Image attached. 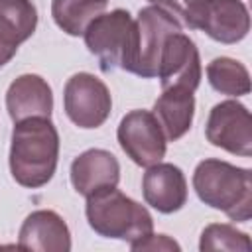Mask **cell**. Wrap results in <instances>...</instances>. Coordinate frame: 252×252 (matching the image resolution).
<instances>
[{
    "instance_id": "obj_13",
    "label": "cell",
    "mask_w": 252,
    "mask_h": 252,
    "mask_svg": "<svg viewBox=\"0 0 252 252\" xmlns=\"http://www.w3.org/2000/svg\"><path fill=\"white\" fill-rule=\"evenodd\" d=\"M6 110L12 122L41 116L49 118L53 110V93L39 75L26 73L14 79L6 91Z\"/></svg>"
},
{
    "instance_id": "obj_17",
    "label": "cell",
    "mask_w": 252,
    "mask_h": 252,
    "mask_svg": "<svg viewBox=\"0 0 252 252\" xmlns=\"http://www.w3.org/2000/svg\"><path fill=\"white\" fill-rule=\"evenodd\" d=\"M108 0H51V16L67 35H83L93 18L104 12Z\"/></svg>"
},
{
    "instance_id": "obj_4",
    "label": "cell",
    "mask_w": 252,
    "mask_h": 252,
    "mask_svg": "<svg viewBox=\"0 0 252 252\" xmlns=\"http://www.w3.org/2000/svg\"><path fill=\"white\" fill-rule=\"evenodd\" d=\"M87 49L98 59L102 73L116 69L132 73L136 49V20L128 10L102 12L89 22L83 32Z\"/></svg>"
},
{
    "instance_id": "obj_7",
    "label": "cell",
    "mask_w": 252,
    "mask_h": 252,
    "mask_svg": "<svg viewBox=\"0 0 252 252\" xmlns=\"http://www.w3.org/2000/svg\"><path fill=\"white\" fill-rule=\"evenodd\" d=\"M122 152L140 167H150L165 156L167 140L150 110H130L116 130Z\"/></svg>"
},
{
    "instance_id": "obj_14",
    "label": "cell",
    "mask_w": 252,
    "mask_h": 252,
    "mask_svg": "<svg viewBox=\"0 0 252 252\" xmlns=\"http://www.w3.org/2000/svg\"><path fill=\"white\" fill-rule=\"evenodd\" d=\"M69 175L73 189L87 197L102 187H116L120 181V163L110 152L91 148L73 159Z\"/></svg>"
},
{
    "instance_id": "obj_19",
    "label": "cell",
    "mask_w": 252,
    "mask_h": 252,
    "mask_svg": "<svg viewBox=\"0 0 252 252\" xmlns=\"http://www.w3.org/2000/svg\"><path fill=\"white\" fill-rule=\"evenodd\" d=\"M201 252L211 250H230V252H250L252 242L246 232L236 230L232 224L224 222H213L203 228L201 240H199Z\"/></svg>"
},
{
    "instance_id": "obj_21",
    "label": "cell",
    "mask_w": 252,
    "mask_h": 252,
    "mask_svg": "<svg viewBox=\"0 0 252 252\" xmlns=\"http://www.w3.org/2000/svg\"><path fill=\"white\" fill-rule=\"evenodd\" d=\"M132 250H179V244L171 240L167 234H148L146 238L130 244Z\"/></svg>"
},
{
    "instance_id": "obj_11",
    "label": "cell",
    "mask_w": 252,
    "mask_h": 252,
    "mask_svg": "<svg viewBox=\"0 0 252 252\" xmlns=\"http://www.w3.org/2000/svg\"><path fill=\"white\" fill-rule=\"evenodd\" d=\"M144 201L158 213L171 215L187 203V179L173 163H154L142 177Z\"/></svg>"
},
{
    "instance_id": "obj_10",
    "label": "cell",
    "mask_w": 252,
    "mask_h": 252,
    "mask_svg": "<svg viewBox=\"0 0 252 252\" xmlns=\"http://www.w3.org/2000/svg\"><path fill=\"white\" fill-rule=\"evenodd\" d=\"M201 57L195 41L181 32L169 33L161 45L158 65L161 91L169 87H181L195 93L201 83Z\"/></svg>"
},
{
    "instance_id": "obj_8",
    "label": "cell",
    "mask_w": 252,
    "mask_h": 252,
    "mask_svg": "<svg viewBox=\"0 0 252 252\" xmlns=\"http://www.w3.org/2000/svg\"><path fill=\"white\" fill-rule=\"evenodd\" d=\"M189 30H201L220 43H238L250 32V14L242 0H199Z\"/></svg>"
},
{
    "instance_id": "obj_3",
    "label": "cell",
    "mask_w": 252,
    "mask_h": 252,
    "mask_svg": "<svg viewBox=\"0 0 252 252\" xmlns=\"http://www.w3.org/2000/svg\"><path fill=\"white\" fill-rule=\"evenodd\" d=\"M85 215L89 226L104 238L134 244L154 232V219L148 209L116 187H102L87 195Z\"/></svg>"
},
{
    "instance_id": "obj_22",
    "label": "cell",
    "mask_w": 252,
    "mask_h": 252,
    "mask_svg": "<svg viewBox=\"0 0 252 252\" xmlns=\"http://www.w3.org/2000/svg\"><path fill=\"white\" fill-rule=\"evenodd\" d=\"M14 55H16V51H14V49H8V47L0 45V67H4L6 63H10Z\"/></svg>"
},
{
    "instance_id": "obj_15",
    "label": "cell",
    "mask_w": 252,
    "mask_h": 252,
    "mask_svg": "<svg viewBox=\"0 0 252 252\" xmlns=\"http://www.w3.org/2000/svg\"><path fill=\"white\" fill-rule=\"evenodd\" d=\"M152 114L158 118L167 142L179 140L189 132L193 124V116H195L193 91H187L181 87L163 89V93L154 102Z\"/></svg>"
},
{
    "instance_id": "obj_5",
    "label": "cell",
    "mask_w": 252,
    "mask_h": 252,
    "mask_svg": "<svg viewBox=\"0 0 252 252\" xmlns=\"http://www.w3.org/2000/svg\"><path fill=\"white\" fill-rule=\"evenodd\" d=\"M63 108L75 126L93 130L108 120L112 96L108 87L93 73H75L65 83Z\"/></svg>"
},
{
    "instance_id": "obj_6",
    "label": "cell",
    "mask_w": 252,
    "mask_h": 252,
    "mask_svg": "<svg viewBox=\"0 0 252 252\" xmlns=\"http://www.w3.org/2000/svg\"><path fill=\"white\" fill-rule=\"evenodd\" d=\"M181 32V24L158 6H146L136 18V49L132 73L142 79L158 77L159 53L169 33Z\"/></svg>"
},
{
    "instance_id": "obj_12",
    "label": "cell",
    "mask_w": 252,
    "mask_h": 252,
    "mask_svg": "<svg viewBox=\"0 0 252 252\" xmlns=\"http://www.w3.org/2000/svg\"><path fill=\"white\" fill-rule=\"evenodd\" d=\"M18 248L37 252H69L71 232L67 222L49 209L33 211L26 217L18 234Z\"/></svg>"
},
{
    "instance_id": "obj_16",
    "label": "cell",
    "mask_w": 252,
    "mask_h": 252,
    "mask_svg": "<svg viewBox=\"0 0 252 252\" xmlns=\"http://www.w3.org/2000/svg\"><path fill=\"white\" fill-rule=\"evenodd\" d=\"M37 10L32 0H0V45L18 51V45L33 35Z\"/></svg>"
},
{
    "instance_id": "obj_9",
    "label": "cell",
    "mask_w": 252,
    "mask_h": 252,
    "mask_svg": "<svg viewBox=\"0 0 252 252\" xmlns=\"http://www.w3.org/2000/svg\"><path fill=\"white\" fill-rule=\"evenodd\" d=\"M207 140L234 156H252V116L238 100H222L209 112L205 126Z\"/></svg>"
},
{
    "instance_id": "obj_20",
    "label": "cell",
    "mask_w": 252,
    "mask_h": 252,
    "mask_svg": "<svg viewBox=\"0 0 252 252\" xmlns=\"http://www.w3.org/2000/svg\"><path fill=\"white\" fill-rule=\"evenodd\" d=\"M148 2H152L154 6L165 10L179 24H183L185 28H189L191 26L193 10H195V6H197L199 0H148Z\"/></svg>"
},
{
    "instance_id": "obj_18",
    "label": "cell",
    "mask_w": 252,
    "mask_h": 252,
    "mask_svg": "<svg viewBox=\"0 0 252 252\" xmlns=\"http://www.w3.org/2000/svg\"><path fill=\"white\" fill-rule=\"evenodd\" d=\"M209 85L228 96H244L250 93V75L248 69L232 57H217L207 65Z\"/></svg>"
},
{
    "instance_id": "obj_2",
    "label": "cell",
    "mask_w": 252,
    "mask_h": 252,
    "mask_svg": "<svg viewBox=\"0 0 252 252\" xmlns=\"http://www.w3.org/2000/svg\"><path fill=\"white\" fill-rule=\"evenodd\" d=\"M193 189L211 209L230 220L246 222L252 217V171L222 159H203L193 171Z\"/></svg>"
},
{
    "instance_id": "obj_1",
    "label": "cell",
    "mask_w": 252,
    "mask_h": 252,
    "mask_svg": "<svg viewBox=\"0 0 252 252\" xmlns=\"http://www.w3.org/2000/svg\"><path fill=\"white\" fill-rule=\"evenodd\" d=\"M59 134L49 118L33 116L14 122L10 144V173L28 189L47 185L57 169Z\"/></svg>"
}]
</instances>
